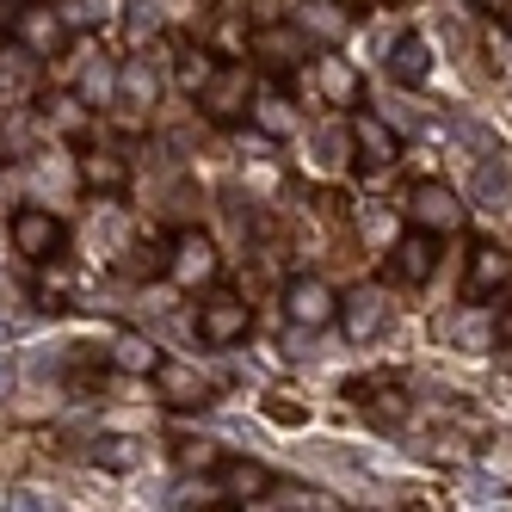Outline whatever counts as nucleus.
<instances>
[{"mask_svg":"<svg viewBox=\"0 0 512 512\" xmlns=\"http://www.w3.org/2000/svg\"><path fill=\"white\" fill-rule=\"evenodd\" d=\"M7 38L19 50H31L38 62H56V56H68V44H75V25H68L62 7H50V0H19L7 13Z\"/></svg>","mask_w":512,"mask_h":512,"instance_id":"1","label":"nucleus"},{"mask_svg":"<svg viewBox=\"0 0 512 512\" xmlns=\"http://www.w3.org/2000/svg\"><path fill=\"white\" fill-rule=\"evenodd\" d=\"M253 93H260V81H253V68H247V62H235V56H216L210 81H204L192 99H198V112H204L210 124H247V105H253Z\"/></svg>","mask_w":512,"mask_h":512,"instance_id":"2","label":"nucleus"},{"mask_svg":"<svg viewBox=\"0 0 512 512\" xmlns=\"http://www.w3.org/2000/svg\"><path fill=\"white\" fill-rule=\"evenodd\" d=\"M253 334V303L241 297V290H223V284H210L204 290V303H198V340L210 352H229Z\"/></svg>","mask_w":512,"mask_h":512,"instance_id":"3","label":"nucleus"},{"mask_svg":"<svg viewBox=\"0 0 512 512\" xmlns=\"http://www.w3.org/2000/svg\"><path fill=\"white\" fill-rule=\"evenodd\" d=\"M7 235H13V253L25 266H44V260H62L68 253V223L56 210H44V204H19Z\"/></svg>","mask_w":512,"mask_h":512,"instance_id":"4","label":"nucleus"},{"mask_svg":"<svg viewBox=\"0 0 512 512\" xmlns=\"http://www.w3.org/2000/svg\"><path fill=\"white\" fill-rule=\"evenodd\" d=\"M167 278L179 290H210L216 278H223V253H216V241L204 229H173L167 235Z\"/></svg>","mask_w":512,"mask_h":512,"instance_id":"5","label":"nucleus"},{"mask_svg":"<svg viewBox=\"0 0 512 512\" xmlns=\"http://www.w3.org/2000/svg\"><path fill=\"white\" fill-rule=\"evenodd\" d=\"M506 290H512V247L494 235H475L463 260V303H494Z\"/></svg>","mask_w":512,"mask_h":512,"instance_id":"6","label":"nucleus"},{"mask_svg":"<svg viewBox=\"0 0 512 512\" xmlns=\"http://www.w3.org/2000/svg\"><path fill=\"white\" fill-rule=\"evenodd\" d=\"M432 272H438V235H432V229H408V235L389 241V253H383V278H389L395 290H420Z\"/></svg>","mask_w":512,"mask_h":512,"instance_id":"7","label":"nucleus"},{"mask_svg":"<svg viewBox=\"0 0 512 512\" xmlns=\"http://www.w3.org/2000/svg\"><path fill=\"white\" fill-rule=\"evenodd\" d=\"M346 142H352V155H358L364 173H383V167L401 161V130L389 118H377V112H358V105L346 112Z\"/></svg>","mask_w":512,"mask_h":512,"instance_id":"8","label":"nucleus"},{"mask_svg":"<svg viewBox=\"0 0 512 512\" xmlns=\"http://www.w3.org/2000/svg\"><path fill=\"white\" fill-rule=\"evenodd\" d=\"M75 173H81V186H87L99 204H118V198L130 192V161H124V149H112V142H81Z\"/></svg>","mask_w":512,"mask_h":512,"instance_id":"9","label":"nucleus"},{"mask_svg":"<svg viewBox=\"0 0 512 512\" xmlns=\"http://www.w3.org/2000/svg\"><path fill=\"white\" fill-rule=\"evenodd\" d=\"M340 315V290L327 278H290L284 284V321L303 327V334H321V327H334Z\"/></svg>","mask_w":512,"mask_h":512,"instance_id":"10","label":"nucleus"},{"mask_svg":"<svg viewBox=\"0 0 512 512\" xmlns=\"http://www.w3.org/2000/svg\"><path fill=\"white\" fill-rule=\"evenodd\" d=\"M408 216H414V229L457 235V229H463V216H469V204L445 186V179H420V186L408 192Z\"/></svg>","mask_w":512,"mask_h":512,"instance_id":"11","label":"nucleus"},{"mask_svg":"<svg viewBox=\"0 0 512 512\" xmlns=\"http://www.w3.org/2000/svg\"><path fill=\"white\" fill-rule=\"evenodd\" d=\"M389 315H395V303H389V290L383 284H358V290H346V303H340V327H346V340L352 346H364V340H377L383 327H389Z\"/></svg>","mask_w":512,"mask_h":512,"instance_id":"12","label":"nucleus"},{"mask_svg":"<svg viewBox=\"0 0 512 512\" xmlns=\"http://www.w3.org/2000/svg\"><path fill=\"white\" fill-rule=\"evenodd\" d=\"M155 389H161L167 408H179V414H198V408H210V401H216V383L204 371H192V364H179V358H161L155 364Z\"/></svg>","mask_w":512,"mask_h":512,"instance_id":"13","label":"nucleus"},{"mask_svg":"<svg viewBox=\"0 0 512 512\" xmlns=\"http://www.w3.org/2000/svg\"><path fill=\"white\" fill-rule=\"evenodd\" d=\"M309 87L321 93V105H340V112H352V105H358V68L340 56V50H315L309 56Z\"/></svg>","mask_w":512,"mask_h":512,"instance_id":"14","label":"nucleus"},{"mask_svg":"<svg viewBox=\"0 0 512 512\" xmlns=\"http://www.w3.org/2000/svg\"><path fill=\"white\" fill-rule=\"evenodd\" d=\"M383 75L395 87H426L432 81V44L420 31H395V44L383 50Z\"/></svg>","mask_w":512,"mask_h":512,"instance_id":"15","label":"nucleus"},{"mask_svg":"<svg viewBox=\"0 0 512 512\" xmlns=\"http://www.w3.org/2000/svg\"><path fill=\"white\" fill-rule=\"evenodd\" d=\"M210 475H216V488H223L235 506H241V500H266V494L278 488V475H272L266 463H253V457H223Z\"/></svg>","mask_w":512,"mask_h":512,"instance_id":"16","label":"nucleus"},{"mask_svg":"<svg viewBox=\"0 0 512 512\" xmlns=\"http://www.w3.org/2000/svg\"><path fill=\"white\" fill-rule=\"evenodd\" d=\"M38 136H44V112H38V105H7V112H0V161L38 155Z\"/></svg>","mask_w":512,"mask_h":512,"instance_id":"17","label":"nucleus"},{"mask_svg":"<svg viewBox=\"0 0 512 512\" xmlns=\"http://www.w3.org/2000/svg\"><path fill=\"white\" fill-rule=\"evenodd\" d=\"M38 112H44V130L50 136H68V142H87V124H93V105L75 93V87H68V93H50L44 105H38Z\"/></svg>","mask_w":512,"mask_h":512,"instance_id":"18","label":"nucleus"},{"mask_svg":"<svg viewBox=\"0 0 512 512\" xmlns=\"http://www.w3.org/2000/svg\"><path fill=\"white\" fill-rule=\"evenodd\" d=\"M247 124L260 130L266 142H284V136H297V105H290L278 87H272V93H253V105H247Z\"/></svg>","mask_w":512,"mask_h":512,"instance_id":"19","label":"nucleus"},{"mask_svg":"<svg viewBox=\"0 0 512 512\" xmlns=\"http://www.w3.org/2000/svg\"><path fill=\"white\" fill-rule=\"evenodd\" d=\"M155 93H161V81H155V68L142 62V56L118 62V105H130V112H149Z\"/></svg>","mask_w":512,"mask_h":512,"instance_id":"20","label":"nucleus"},{"mask_svg":"<svg viewBox=\"0 0 512 512\" xmlns=\"http://www.w3.org/2000/svg\"><path fill=\"white\" fill-rule=\"evenodd\" d=\"M75 93L93 105H118V62L112 56H99V62H81V75H75Z\"/></svg>","mask_w":512,"mask_h":512,"instance_id":"21","label":"nucleus"},{"mask_svg":"<svg viewBox=\"0 0 512 512\" xmlns=\"http://www.w3.org/2000/svg\"><path fill=\"white\" fill-rule=\"evenodd\" d=\"M105 358H112L124 377H155V364H161V346H155V340H142V334H118Z\"/></svg>","mask_w":512,"mask_h":512,"instance_id":"22","label":"nucleus"},{"mask_svg":"<svg viewBox=\"0 0 512 512\" xmlns=\"http://www.w3.org/2000/svg\"><path fill=\"white\" fill-rule=\"evenodd\" d=\"M451 340H457L463 352H488V346H494V309H488V303H469V309L451 321Z\"/></svg>","mask_w":512,"mask_h":512,"instance_id":"23","label":"nucleus"},{"mask_svg":"<svg viewBox=\"0 0 512 512\" xmlns=\"http://www.w3.org/2000/svg\"><path fill=\"white\" fill-rule=\"evenodd\" d=\"M142 463V438H93V469H112V475H130Z\"/></svg>","mask_w":512,"mask_h":512,"instance_id":"24","label":"nucleus"},{"mask_svg":"<svg viewBox=\"0 0 512 512\" xmlns=\"http://www.w3.org/2000/svg\"><path fill=\"white\" fill-rule=\"evenodd\" d=\"M38 309H44V315H62V309H68V253L38 266Z\"/></svg>","mask_w":512,"mask_h":512,"instance_id":"25","label":"nucleus"},{"mask_svg":"<svg viewBox=\"0 0 512 512\" xmlns=\"http://www.w3.org/2000/svg\"><path fill=\"white\" fill-rule=\"evenodd\" d=\"M260 414L272 420V426H309V401L297 395V389H266V401H260Z\"/></svg>","mask_w":512,"mask_h":512,"instance_id":"26","label":"nucleus"},{"mask_svg":"<svg viewBox=\"0 0 512 512\" xmlns=\"http://www.w3.org/2000/svg\"><path fill=\"white\" fill-rule=\"evenodd\" d=\"M475 192L494 198V210L512 204V173H506V149L500 155H482V173H475Z\"/></svg>","mask_w":512,"mask_h":512,"instance_id":"27","label":"nucleus"},{"mask_svg":"<svg viewBox=\"0 0 512 512\" xmlns=\"http://www.w3.org/2000/svg\"><path fill=\"white\" fill-rule=\"evenodd\" d=\"M161 31V13H155V0H130L124 7V38H130V50H142Z\"/></svg>","mask_w":512,"mask_h":512,"instance_id":"28","label":"nucleus"},{"mask_svg":"<svg viewBox=\"0 0 512 512\" xmlns=\"http://www.w3.org/2000/svg\"><path fill=\"white\" fill-rule=\"evenodd\" d=\"M124 278H167V241L155 247H130V260H118Z\"/></svg>","mask_w":512,"mask_h":512,"instance_id":"29","label":"nucleus"},{"mask_svg":"<svg viewBox=\"0 0 512 512\" xmlns=\"http://www.w3.org/2000/svg\"><path fill=\"white\" fill-rule=\"evenodd\" d=\"M210 68H216V56H210V50H186V56H179V87L198 93V87L210 81Z\"/></svg>","mask_w":512,"mask_h":512,"instance_id":"30","label":"nucleus"},{"mask_svg":"<svg viewBox=\"0 0 512 512\" xmlns=\"http://www.w3.org/2000/svg\"><path fill=\"white\" fill-rule=\"evenodd\" d=\"M105 13H112V7H105V0H62V19H68V25H75V31H87V25H99Z\"/></svg>","mask_w":512,"mask_h":512,"instance_id":"31","label":"nucleus"},{"mask_svg":"<svg viewBox=\"0 0 512 512\" xmlns=\"http://www.w3.org/2000/svg\"><path fill=\"white\" fill-rule=\"evenodd\" d=\"M494 340H500V346L512 352V297H506V303L494 309Z\"/></svg>","mask_w":512,"mask_h":512,"instance_id":"32","label":"nucleus"},{"mask_svg":"<svg viewBox=\"0 0 512 512\" xmlns=\"http://www.w3.org/2000/svg\"><path fill=\"white\" fill-rule=\"evenodd\" d=\"M327 7H340L346 19H364V13H377V7H383V0H327Z\"/></svg>","mask_w":512,"mask_h":512,"instance_id":"33","label":"nucleus"},{"mask_svg":"<svg viewBox=\"0 0 512 512\" xmlns=\"http://www.w3.org/2000/svg\"><path fill=\"white\" fill-rule=\"evenodd\" d=\"M7 389H13V358L0 352V395H7Z\"/></svg>","mask_w":512,"mask_h":512,"instance_id":"34","label":"nucleus"},{"mask_svg":"<svg viewBox=\"0 0 512 512\" xmlns=\"http://www.w3.org/2000/svg\"><path fill=\"white\" fill-rule=\"evenodd\" d=\"M0 7H19V0H0Z\"/></svg>","mask_w":512,"mask_h":512,"instance_id":"35","label":"nucleus"}]
</instances>
